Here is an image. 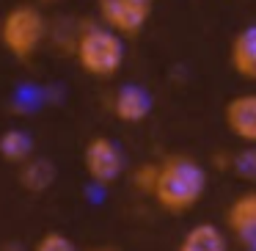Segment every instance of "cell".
<instances>
[{"instance_id":"obj_1","label":"cell","mask_w":256,"mask_h":251,"mask_svg":"<svg viewBox=\"0 0 256 251\" xmlns=\"http://www.w3.org/2000/svg\"><path fill=\"white\" fill-rule=\"evenodd\" d=\"M206 190V171L196 157L190 155H168L157 163L154 179V201L171 215L190 212L201 201Z\"/></svg>"},{"instance_id":"obj_2","label":"cell","mask_w":256,"mask_h":251,"mask_svg":"<svg viewBox=\"0 0 256 251\" xmlns=\"http://www.w3.org/2000/svg\"><path fill=\"white\" fill-rule=\"evenodd\" d=\"M124 39L105 25H86L74 39V58L91 78L108 80L124 67Z\"/></svg>"},{"instance_id":"obj_3","label":"cell","mask_w":256,"mask_h":251,"mask_svg":"<svg viewBox=\"0 0 256 251\" xmlns=\"http://www.w3.org/2000/svg\"><path fill=\"white\" fill-rule=\"evenodd\" d=\"M47 39V20L39 6L20 3L0 17V45L20 61H28L42 50Z\"/></svg>"},{"instance_id":"obj_4","label":"cell","mask_w":256,"mask_h":251,"mask_svg":"<svg viewBox=\"0 0 256 251\" xmlns=\"http://www.w3.org/2000/svg\"><path fill=\"white\" fill-rule=\"evenodd\" d=\"M154 0H100V20L122 39L140 36L149 25Z\"/></svg>"},{"instance_id":"obj_5","label":"cell","mask_w":256,"mask_h":251,"mask_svg":"<svg viewBox=\"0 0 256 251\" xmlns=\"http://www.w3.org/2000/svg\"><path fill=\"white\" fill-rule=\"evenodd\" d=\"M83 166H86V174L91 177V182L113 185L124 174V155L116 141L96 135L83 149Z\"/></svg>"},{"instance_id":"obj_6","label":"cell","mask_w":256,"mask_h":251,"mask_svg":"<svg viewBox=\"0 0 256 251\" xmlns=\"http://www.w3.org/2000/svg\"><path fill=\"white\" fill-rule=\"evenodd\" d=\"M223 122L228 133L245 146H256V91H245L226 102Z\"/></svg>"},{"instance_id":"obj_7","label":"cell","mask_w":256,"mask_h":251,"mask_svg":"<svg viewBox=\"0 0 256 251\" xmlns=\"http://www.w3.org/2000/svg\"><path fill=\"white\" fill-rule=\"evenodd\" d=\"M226 229L242 245L256 240V188H248L228 204L226 210Z\"/></svg>"},{"instance_id":"obj_8","label":"cell","mask_w":256,"mask_h":251,"mask_svg":"<svg viewBox=\"0 0 256 251\" xmlns=\"http://www.w3.org/2000/svg\"><path fill=\"white\" fill-rule=\"evenodd\" d=\"M228 67L248 83H256V23L240 28L228 45Z\"/></svg>"},{"instance_id":"obj_9","label":"cell","mask_w":256,"mask_h":251,"mask_svg":"<svg viewBox=\"0 0 256 251\" xmlns=\"http://www.w3.org/2000/svg\"><path fill=\"white\" fill-rule=\"evenodd\" d=\"M110 111L118 122L138 124L152 113V97L146 94L140 86H122V89L113 94Z\"/></svg>"},{"instance_id":"obj_10","label":"cell","mask_w":256,"mask_h":251,"mask_svg":"<svg viewBox=\"0 0 256 251\" xmlns=\"http://www.w3.org/2000/svg\"><path fill=\"white\" fill-rule=\"evenodd\" d=\"M176 251H228V240L215 223H196L184 232Z\"/></svg>"},{"instance_id":"obj_11","label":"cell","mask_w":256,"mask_h":251,"mask_svg":"<svg viewBox=\"0 0 256 251\" xmlns=\"http://www.w3.org/2000/svg\"><path fill=\"white\" fill-rule=\"evenodd\" d=\"M56 182V166L42 157H28L20 168V185L30 193H42Z\"/></svg>"},{"instance_id":"obj_12","label":"cell","mask_w":256,"mask_h":251,"mask_svg":"<svg viewBox=\"0 0 256 251\" xmlns=\"http://www.w3.org/2000/svg\"><path fill=\"white\" fill-rule=\"evenodd\" d=\"M30 155H34V141L25 130H8L0 135V157L3 160L22 166Z\"/></svg>"},{"instance_id":"obj_13","label":"cell","mask_w":256,"mask_h":251,"mask_svg":"<svg viewBox=\"0 0 256 251\" xmlns=\"http://www.w3.org/2000/svg\"><path fill=\"white\" fill-rule=\"evenodd\" d=\"M232 168H234V171H237L242 179L256 182V146H248V149L240 152V155L232 160Z\"/></svg>"},{"instance_id":"obj_14","label":"cell","mask_w":256,"mask_h":251,"mask_svg":"<svg viewBox=\"0 0 256 251\" xmlns=\"http://www.w3.org/2000/svg\"><path fill=\"white\" fill-rule=\"evenodd\" d=\"M34 251H78V248L64 232H44Z\"/></svg>"},{"instance_id":"obj_15","label":"cell","mask_w":256,"mask_h":251,"mask_svg":"<svg viewBox=\"0 0 256 251\" xmlns=\"http://www.w3.org/2000/svg\"><path fill=\"white\" fill-rule=\"evenodd\" d=\"M154 179H157V163H144L132 174V185L140 193H152L154 190Z\"/></svg>"},{"instance_id":"obj_16","label":"cell","mask_w":256,"mask_h":251,"mask_svg":"<svg viewBox=\"0 0 256 251\" xmlns=\"http://www.w3.org/2000/svg\"><path fill=\"white\" fill-rule=\"evenodd\" d=\"M3 251H20V245H14V243H12V245H6Z\"/></svg>"},{"instance_id":"obj_17","label":"cell","mask_w":256,"mask_h":251,"mask_svg":"<svg viewBox=\"0 0 256 251\" xmlns=\"http://www.w3.org/2000/svg\"><path fill=\"white\" fill-rule=\"evenodd\" d=\"M245 251H256V240H254V243H248V245H245Z\"/></svg>"},{"instance_id":"obj_18","label":"cell","mask_w":256,"mask_h":251,"mask_svg":"<svg viewBox=\"0 0 256 251\" xmlns=\"http://www.w3.org/2000/svg\"><path fill=\"white\" fill-rule=\"evenodd\" d=\"M91 251H118V248H91Z\"/></svg>"},{"instance_id":"obj_19","label":"cell","mask_w":256,"mask_h":251,"mask_svg":"<svg viewBox=\"0 0 256 251\" xmlns=\"http://www.w3.org/2000/svg\"><path fill=\"white\" fill-rule=\"evenodd\" d=\"M42 3H58V0H42Z\"/></svg>"}]
</instances>
